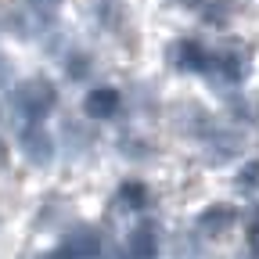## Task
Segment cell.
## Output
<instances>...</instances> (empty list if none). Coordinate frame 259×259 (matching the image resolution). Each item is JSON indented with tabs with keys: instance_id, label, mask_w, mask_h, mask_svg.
<instances>
[{
	"instance_id": "6da1fadb",
	"label": "cell",
	"mask_w": 259,
	"mask_h": 259,
	"mask_svg": "<svg viewBox=\"0 0 259 259\" xmlns=\"http://www.w3.org/2000/svg\"><path fill=\"white\" fill-rule=\"evenodd\" d=\"M238 151H241V134H231V130H216V134L209 137L205 158L212 162V166H220V162H231Z\"/></svg>"
},
{
	"instance_id": "7a4b0ae2",
	"label": "cell",
	"mask_w": 259,
	"mask_h": 259,
	"mask_svg": "<svg viewBox=\"0 0 259 259\" xmlns=\"http://www.w3.org/2000/svg\"><path fill=\"white\" fill-rule=\"evenodd\" d=\"M198 227H202L209 238H223V234L234 227V209H231V205H209V209L202 212Z\"/></svg>"
},
{
	"instance_id": "3957f363",
	"label": "cell",
	"mask_w": 259,
	"mask_h": 259,
	"mask_svg": "<svg viewBox=\"0 0 259 259\" xmlns=\"http://www.w3.org/2000/svg\"><path fill=\"white\" fill-rule=\"evenodd\" d=\"M220 69H223V76L241 79V76L248 72V54H245V47H241V44H227V47L220 51Z\"/></svg>"
},
{
	"instance_id": "277c9868",
	"label": "cell",
	"mask_w": 259,
	"mask_h": 259,
	"mask_svg": "<svg viewBox=\"0 0 259 259\" xmlns=\"http://www.w3.org/2000/svg\"><path fill=\"white\" fill-rule=\"evenodd\" d=\"M173 58H180V61H173V65H184V69H205V51L194 47V44L173 47Z\"/></svg>"
},
{
	"instance_id": "5b68a950",
	"label": "cell",
	"mask_w": 259,
	"mask_h": 259,
	"mask_svg": "<svg viewBox=\"0 0 259 259\" xmlns=\"http://www.w3.org/2000/svg\"><path fill=\"white\" fill-rule=\"evenodd\" d=\"M241 191H259V162H248V166L238 173V180H234Z\"/></svg>"
},
{
	"instance_id": "8992f818",
	"label": "cell",
	"mask_w": 259,
	"mask_h": 259,
	"mask_svg": "<svg viewBox=\"0 0 259 259\" xmlns=\"http://www.w3.org/2000/svg\"><path fill=\"white\" fill-rule=\"evenodd\" d=\"M134 252H137V255H151V252H155V234L148 231V227H144V231H137V238H134Z\"/></svg>"
},
{
	"instance_id": "52a82bcc",
	"label": "cell",
	"mask_w": 259,
	"mask_h": 259,
	"mask_svg": "<svg viewBox=\"0 0 259 259\" xmlns=\"http://www.w3.org/2000/svg\"><path fill=\"white\" fill-rule=\"evenodd\" d=\"M112 105H115V97H112L108 90H101V94H97V97H94V108H97V112H108Z\"/></svg>"
},
{
	"instance_id": "ba28073f",
	"label": "cell",
	"mask_w": 259,
	"mask_h": 259,
	"mask_svg": "<svg viewBox=\"0 0 259 259\" xmlns=\"http://www.w3.org/2000/svg\"><path fill=\"white\" fill-rule=\"evenodd\" d=\"M252 241L259 245V205L252 209Z\"/></svg>"
},
{
	"instance_id": "9c48e42d",
	"label": "cell",
	"mask_w": 259,
	"mask_h": 259,
	"mask_svg": "<svg viewBox=\"0 0 259 259\" xmlns=\"http://www.w3.org/2000/svg\"><path fill=\"white\" fill-rule=\"evenodd\" d=\"M187 4H191V0H187Z\"/></svg>"
}]
</instances>
